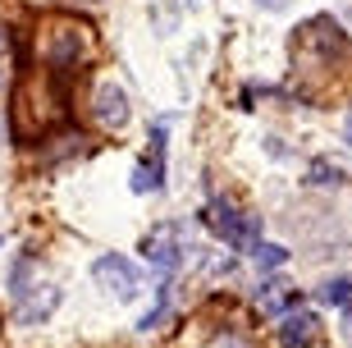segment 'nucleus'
Wrapping results in <instances>:
<instances>
[{
  "label": "nucleus",
  "instance_id": "4",
  "mask_svg": "<svg viewBox=\"0 0 352 348\" xmlns=\"http://www.w3.org/2000/svg\"><path fill=\"white\" fill-rule=\"evenodd\" d=\"M142 257L151 261V266H160V271H174L183 261V247H179V225L174 220H165V225H156V229L142 238Z\"/></svg>",
  "mask_w": 352,
  "mask_h": 348
},
{
  "label": "nucleus",
  "instance_id": "9",
  "mask_svg": "<svg viewBox=\"0 0 352 348\" xmlns=\"http://www.w3.org/2000/svg\"><path fill=\"white\" fill-rule=\"evenodd\" d=\"M316 303L320 307H352V275H334L316 289Z\"/></svg>",
  "mask_w": 352,
  "mask_h": 348
},
{
  "label": "nucleus",
  "instance_id": "15",
  "mask_svg": "<svg viewBox=\"0 0 352 348\" xmlns=\"http://www.w3.org/2000/svg\"><path fill=\"white\" fill-rule=\"evenodd\" d=\"M0 243H5V238H0Z\"/></svg>",
  "mask_w": 352,
  "mask_h": 348
},
{
  "label": "nucleus",
  "instance_id": "13",
  "mask_svg": "<svg viewBox=\"0 0 352 348\" xmlns=\"http://www.w3.org/2000/svg\"><path fill=\"white\" fill-rule=\"evenodd\" d=\"M348 311V321H343V335H348V344H352V307H343Z\"/></svg>",
  "mask_w": 352,
  "mask_h": 348
},
{
  "label": "nucleus",
  "instance_id": "5",
  "mask_svg": "<svg viewBox=\"0 0 352 348\" xmlns=\"http://www.w3.org/2000/svg\"><path fill=\"white\" fill-rule=\"evenodd\" d=\"M91 115H96V124L110 133H119L124 124H129V96H124V88H115V83H101L96 88V96H91Z\"/></svg>",
  "mask_w": 352,
  "mask_h": 348
},
{
  "label": "nucleus",
  "instance_id": "1",
  "mask_svg": "<svg viewBox=\"0 0 352 348\" xmlns=\"http://www.w3.org/2000/svg\"><path fill=\"white\" fill-rule=\"evenodd\" d=\"M206 225L215 229V238L229 247H238V252H248L261 243V216H252V211H238L229 197H215L206 207Z\"/></svg>",
  "mask_w": 352,
  "mask_h": 348
},
{
  "label": "nucleus",
  "instance_id": "2",
  "mask_svg": "<svg viewBox=\"0 0 352 348\" xmlns=\"http://www.w3.org/2000/svg\"><path fill=\"white\" fill-rule=\"evenodd\" d=\"M91 275L110 289V294L119 298V303H129V298H138V271H133L129 257H119V252H105V257L91 261Z\"/></svg>",
  "mask_w": 352,
  "mask_h": 348
},
{
  "label": "nucleus",
  "instance_id": "12",
  "mask_svg": "<svg viewBox=\"0 0 352 348\" xmlns=\"http://www.w3.org/2000/svg\"><path fill=\"white\" fill-rule=\"evenodd\" d=\"M307 183H316V188H320V183H329V188H334V183H343V179H339V170H334V165L316 161V165H311V174H307Z\"/></svg>",
  "mask_w": 352,
  "mask_h": 348
},
{
  "label": "nucleus",
  "instance_id": "10",
  "mask_svg": "<svg viewBox=\"0 0 352 348\" xmlns=\"http://www.w3.org/2000/svg\"><path fill=\"white\" fill-rule=\"evenodd\" d=\"M252 261L261 266V271H279L288 261V247H279V243H256L252 247Z\"/></svg>",
  "mask_w": 352,
  "mask_h": 348
},
{
  "label": "nucleus",
  "instance_id": "11",
  "mask_svg": "<svg viewBox=\"0 0 352 348\" xmlns=\"http://www.w3.org/2000/svg\"><path fill=\"white\" fill-rule=\"evenodd\" d=\"M165 311H170V294H165V284H160V303H156L151 311H146L142 321H138V330H156V325L165 321Z\"/></svg>",
  "mask_w": 352,
  "mask_h": 348
},
{
  "label": "nucleus",
  "instance_id": "14",
  "mask_svg": "<svg viewBox=\"0 0 352 348\" xmlns=\"http://www.w3.org/2000/svg\"><path fill=\"white\" fill-rule=\"evenodd\" d=\"M343 142L352 147V115H348V124H343Z\"/></svg>",
  "mask_w": 352,
  "mask_h": 348
},
{
  "label": "nucleus",
  "instance_id": "7",
  "mask_svg": "<svg viewBox=\"0 0 352 348\" xmlns=\"http://www.w3.org/2000/svg\"><path fill=\"white\" fill-rule=\"evenodd\" d=\"M55 307H60V284H32V294L19 298V321L23 325L51 321Z\"/></svg>",
  "mask_w": 352,
  "mask_h": 348
},
{
  "label": "nucleus",
  "instance_id": "6",
  "mask_svg": "<svg viewBox=\"0 0 352 348\" xmlns=\"http://www.w3.org/2000/svg\"><path fill=\"white\" fill-rule=\"evenodd\" d=\"M293 303H298V289H293L288 280H279V275L261 280V284H256V294H252V307L261 311V316H284Z\"/></svg>",
  "mask_w": 352,
  "mask_h": 348
},
{
  "label": "nucleus",
  "instance_id": "3",
  "mask_svg": "<svg viewBox=\"0 0 352 348\" xmlns=\"http://www.w3.org/2000/svg\"><path fill=\"white\" fill-rule=\"evenodd\" d=\"M160 183H165V129H151V147H146V156L138 161L129 188L146 197V193H160Z\"/></svg>",
  "mask_w": 352,
  "mask_h": 348
},
{
  "label": "nucleus",
  "instance_id": "8",
  "mask_svg": "<svg viewBox=\"0 0 352 348\" xmlns=\"http://www.w3.org/2000/svg\"><path fill=\"white\" fill-rule=\"evenodd\" d=\"M320 339V316L316 311H284V325H279V344L284 348H311Z\"/></svg>",
  "mask_w": 352,
  "mask_h": 348
}]
</instances>
